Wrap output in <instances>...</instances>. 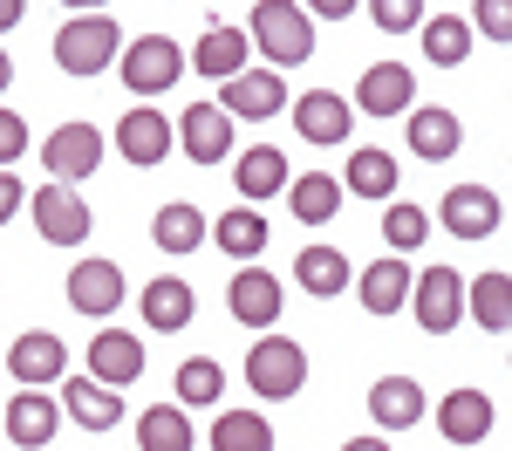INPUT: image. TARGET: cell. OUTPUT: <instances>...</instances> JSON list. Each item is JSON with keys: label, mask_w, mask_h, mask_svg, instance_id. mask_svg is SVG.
I'll return each mask as SVG.
<instances>
[{"label": "cell", "mask_w": 512, "mask_h": 451, "mask_svg": "<svg viewBox=\"0 0 512 451\" xmlns=\"http://www.w3.org/2000/svg\"><path fill=\"white\" fill-rule=\"evenodd\" d=\"M246 390H253L260 404L301 397V390H308V349L287 342V335H260V342L246 349Z\"/></svg>", "instance_id": "cell-1"}, {"label": "cell", "mask_w": 512, "mask_h": 451, "mask_svg": "<svg viewBox=\"0 0 512 451\" xmlns=\"http://www.w3.org/2000/svg\"><path fill=\"white\" fill-rule=\"evenodd\" d=\"M246 41H260V55L274 62V76H280V69H301V62L315 55V21H308V7H294V0H260Z\"/></svg>", "instance_id": "cell-2"}, {"label": "cell", "mask_w": 512, "mask_h": 451, "mask_svg": "<svg viewBox=\"0 0 512 451\" xmlns=\"http://www.w3.org/2000/svg\"><path fill=\"white\" fill-rule=\"evenodd\" d=\"M117 55H123L117 14H76V21H62V35H55V69H62V76H103Z\"/></svg>", "instance_id": "cell-3"}, {"label": "cell", "mask_w": 512, "mask_h": 451, "mask_svg": "<svg viewBox=\"0 0 512 451\" xmlns=\"http://www.w3.org/2000/svg\"><path fill=\"white\" fill-rule=\"evenodd\" d=\"M185 69L192 62H185V48L171 35H137V41H123V55H117V76L130 96H164Z\"/></svg>", "instance_id": "cell-4"}, {"label": "cell", "mask_w": 512, "mask_h": 451, "mask_svg": "<svg viewBox=\"0 0 512 451\" xmlns=\"http://www.w3.org/2000/svg\"><path fill=\"white\" fill-rule=\"evenodd\" d=\"M410 315L424 335H451L465 322V274L458 267H424L417 287H410Z\"/></svg>", "instance_id": "cell-5"}, {"label": "cell", "mask_w": 512, "mask_h": 451, "mask_svg": "<svg viewBox=\"0 0 512 451\" xmlns=\"http://www.w3.org/2000/svg\"><path fill=\"white\" fill-rule=\"evenodd\" d=\"M41 164H48V185H82V178L103 164V130H96V123H62V130L41 144Z\"/></svg>", "instance_id": "cell-6"}, {"label": "cell", "mask_w": 512, "mask_h": 451, "mask_svg": "<svg viewBox=\"0 0 512 451\" xmlns=\"http://www.w3.org/2000/svg\"><path fill=\"white\" fill-rule=\"evenodd\" d=\"M89 205H82V192H69V185H41L35 192V233L48 246H82L89 240Z\"/></svg>", "instance_id": "cell-7"}, {"label": "cell", "mask_w": 512, "mask_h": 451, "mask_svg": "<svg viewBox=\"0 0 512 451\" xmlns=\"http://www.w3.org/2000/svg\"><path fill=\"white\" fill-rule=\"evenodd\" d=\"M137 376H144V342L123 335V328H96V342H89V383L130 390Z\"/></svg>", "instance_id": "cell-8"}, {"label": "cell", "mask_w": 512, "mask_h": 451, "mask_svg": "<svg viewBox=\"0 0 512 451\" xmlns=\"http://www.w3.org/2000/svg\"><path fill=\"white\" fill-rule=\"evenodd\" d=\"M280 103H287V82L274 69H246V76H233L219 89V110L233 123H267V117H280Z\"/></svg>", "instance_id": "cell-9"}, {"label": "cell", "mask_w": 512, "mask_h": 451, "mask_svg": "<svg viewBox=\"0 0 512 451\" xmlns=\"http://www.w3.org/2000/svg\"><path fill=\"white\" fill-rule=\"evenodd\" d=\"M226 308H233V322H246V328H267L280 322V274H267V267H239L233 274V287H226Z\"/></svg>", "instance_id": "cell-10"}, {"label": "cell", "mask_w": 512, "mask_h": 451, "mask_svg": "<svg viewBox=\"0 0 512 451\" xmlns=\"http://www.w3.org/2000/svg\"><path fill=\"white\" fill-rule=\"evenodd\" d=\"M123 301V267L117 260H76L69 267V308L89 315V322H103V315H117Z\"/></svg>", "instance_id": "cell-11"}, {"label": "cell", "mask_w": 512, "mask_h": 451, "mask_svg": "<svg viewBox=\"0 0 512 451\" xmlns=\"http://www.w3.org/2000/svg\"><path fill=\"white\" fill-rule=\"evenodd\" d=\"M437 219H444L451 240H492V233H499V192H485V185H458V192H444Z\"/></svg>", "instance_id": "cell-12"}, {"label": "cell", "mask_w": 512, "mask_h": 451, "mask_svg": "<svg viewBox=\"0 0 512 451\" xmlns=\"http://www.w3.org/2000/svg\"><path fill=\"white\" fill-rule=\"evenodd\" d=\"M437 417V431H444V445H478V438H492V417H499V410H492V397H485V390H444V404L431 410Z\"/></svg>", "instance_id": "cell-13"}, {"label": "cell", "mask_w": 512, "mask_h": 451, "mask_svg": "<svg viewBox=\"0 0 512 451\" xmlns=\"http://www.w3.org/2000/svg\"><path fill=\"white\" fill-rule=\"evenodd\" d=\"M246 48H253V41H246V28H226V21H212L185 62H192L205 82H219V89H226L233 76H246Z\"/></svg>", "instance_id": "cell-14"}, {"label": "cell", "mask_w": 512, "mask_h": 451, "mask_svg": "<svg viewBox=\"0 0 512 451\" xmlns=\"http://www.w3.org/2000/svg\"><path fill=\"white\" fill-rule=\"evenodd\" d=\"M178 144H185L192 164H226V151H233V117L219 103H192L178 117Z\"/></svg>", "instance_id": "cell-15"}, {"label": "cell", "mask_w": 512, "mask_h": 451, "mask_svg": "<svg viewBox=\"0 0 512 451\" xmlns=\"http://www.w3.org/2000/svg\"><path fill=\"white\" fill-rule=\"evenodd\" d=\"M62 363H69V349H62V335H48V328H28V335H14L7 342V369L41 390V383H62Z\"/></svg>", "instance_id": "cell-16"}, {"label": "cell", "mask_w": 512, "mask_h": 451, "mask_svg": "<svg viewBox=\"0 0 512 451\" xmlns=\"http://www.w3.org/2000/svg\"><path fill=\"white\" fill-rule=\"evenodd\" d=\"M410 287H417V274H410V260H396V253L369 260V267L355 274V294H362L369 315H396V308H410Z\"/></svg>", "instance_id": "cell-17"}, {"label": "cell", "mask_w": 512, "mask_h": 451, "mask_svg": "<svg viewBox=\"0 0 512 451\" xmlns=\"http://www.w3.org/2000/svg\"><path fill=\"white\" fill-rule=\"evenodd\" d=\"M349 130H355V103H342L335 89H308L294 103V137H308V144H342Z\"/></svg>", "instance_id": "cell-18"}, {"label": "cell", "mask_w": 512, "mask_h": 451, "mask_svg": "<svg viewBox=\"0 0 512 451\" xmlns=\"http://www.w3.org/2000/svg\"><path fill=\"white\" fill-rule=\"evenodd\" d=\"M233 185L246 192V205L280 199V192L294 185V164L280 158V144H253V151H239V158H233Z\"/></svg>", "instance_id": "cell-19"}, {"label": "cell", "mask_w": 512, "mask_h": 451, "mask_svg": "<svg viewBox=\"0 0 512 451\" xmlns=\"http://www.w3.org/2000/svg\"><path fill=\"white\" fill-rule=\"evenodd\" d=\"M355 110H369V117H403V110H417V76L403 69V62H376L362 89H355Z\"/></svg>", "instance_id": "cell-20"}, {"label": "cell", "mask_w": 512, "mask_h": 451, "mask_svg": "<svg viewBox=\"0 0 512 451\" xmlns=\"http://www.w3.org/2000/svg\"><path fill=\"white\" fill-rule=\"evenodd\" d=\"M171 137H178V130H171V117H158V110H144V103H137V110L117 123V158H130V164H164V158H171Z\"/></svg>", "instance_id": "cell-21"}, {"label": "cell", "mask_w": 512, "mask_h": 451, "mask_svg": "<svg viewBox=\"0 0 512 451\" xmlns=\"http://www.w3.org/2000/svg\"><path fill=\"white\" fill-rule=\"evenodd\" d=\"M349 281H355V267H349V253H342V246H301V253H294V287H301V294L335 301Z\"/></svg>", "instance_id": "cell-22"}, {"label": "cell", "mask_w": 512, "mask_h": 451, "mask_svg": "<svg viewBox=\"0 0 512 451\" xmlns=\"http://www.w3.org/2000/svg\"><path fill=\"white\" fill-rule=\"evenodd\" d=\"M424 383L417 376H383L376 390H369V417H376V431H410L417 417H424Z\"/></svg>", "instance_id": "cell-23"}, {"label": "cell", "mask_w": 512, "mask_h": 451, "mask_svg": "<svg viewBox=\"0 0 512 451\" xmlns=\"http://www.w3.org/2000/svg\"><path fill=\"white\" fill-rule=\"evenodd\" d=\"M62 431V404L55 397H41V390H21L14 404H7V438L21 451H41L48 438Z\"/></svg>", "instance_id": "cell-24"}, {"label": "cell", "mask_w": 512, "mask_h": 451, "mask_svg": "<svg viewBox=\"0 0 512 451\" xmlns=\"http://www.w3.org/2000/svg\"><path fill=\"white\" fill-rule=\"evenodd\" d=\"M198 315V294L185 281H171V274H158V281L144 287V322L158 328V335H178V328H192Z\"/></svg>", "instance_id": "cell-25"}, {"label": "cell", "mask_w": 512, "mask_h": 451, "mask_svg": "<svg viewBox=\"0 0 512 451\" xmlns=\"http://www.w3.org/2000/svg\"><path fill=\"white\" fill-rule=\"evenodd\" d=\"M465 315L492 335H512V274H478L465 281Z\"/></svg>", "instance_id": "cell-26"}, {"label": "cell", "mask_w": 512, "mask_h": 451, "mask_svg": "<svg viewBox=\"0 0 512 451\" xmlns=\"http://www.w3.org/2000/svg\"><path fill=\"white\" fill-rule=\"evenodd\" d=\"M212 240H219V253H233V260H260L267 253V219L253 212V205H233V212H219L212 219Z\"/></svg>", "instance_id": "cell-27"}, {"label": "cell", "mask_w": 512, "mask_h": 451, "mask_svg": "<svg viewBox=\"0 0 512 451\" xmlns=\"http://www.w3.org/2000/svg\"><path fill=\"white\" fill-rule=\"evenodd\" d=\"M205 212H198L192 199H171V205H158V219H151V240L164 246V253H198L205 246Z\"/></svg>", "instance_id": "cell-28"}, {"label": "cell", "mask_w": 512, "mask_h": 451, "mask_svg": "<svg viewBox=\"0 0 512 451\" xmlns=\"http://www.w3.org/2000/svg\"><path fill=\"white\" fill-rule=\"evenodd\" d=\"M342 199H349V192H342V185H335L328 171H301V178L287 185V212H294L301 226H328Z\"/></svg>", "instance_id": "cell-29"}, {"label": "cell", "mask_w": 512, "mask_h": 451, "mask_svg": "<svg viewBox=\"0 0 512 451\" xmlns=\"http://www.w3.org/2000/svg\"><path fill=\"white\" fill-rule=\"evenodd\" d=\"M458 144H465V130H458V117L451 110H410V151L417 158H431V164H444V158H458Z\"/></svg>", "instance_id": "cell-30"}, {"label": "cell", "mask_w": 512, "mask_h": 451, "mask_svg": "<svg viewBox=\"0 0 512 451\" xmlns=\"http://www.w3.org/2000/svg\"><path fill=\"white\" fill-rule=\"evenodd\" d=\"M62 410L76 417L82 431H110V424L123 417L117 390H103V383H89V376H69V383H62Z\"/></svg>", "instance_id": "cell-31"}, {"label": "cell", "mask_w": 512, "mask_h": 451, "mask_svg": "<svg viewBox=\"0 0 512 451\" xmlns=\"http://www.w3.org/2000/svg\"><path fill=\"white\" fill-rule=\"evenodd\" d=\"M417 35H424V55H431L437 69H458V62L472 55V21H465V14H451V7H444V14H424V28H417Z\"/></svg>", "instance_id": "cell-32"}, {"label": "cell", "mask_w": 512, "mask_h": 451, "mask_svg": "<svg viewBox=\"0 0 512 451\" xmlns=\"http://www.w3.org/2000/svg\"><path fill=\"white\" fill-rule=\"evenodd\" d=\"M212 451H274L267 410H219L212 417Z\"/></svg>", "instance_id": "cell-33"}, {"label": "cell", "mask_w": 512, "mask_h": 451, "mask_svg": "<svg viewBox=\"0 0 512 451\" xmlns=\"http://www.w3.org/2000/svg\"><path fill=\"white\" fill-rule=\"evenodd\" d=\"M396 178H403V171H396L390 151H369V144H362V151H349L342 192H355V199H390V192H396Z\"/></svg>", "instance_id": "cell-34"}, {"label": "cell", "mask_w": 512, "mask_h": 451, "mask_svg": "<svg viewBox=\"0 0 512 451\" xmlns=\"http://www.w3.org/2000/svg\"><path fill=\"white\" fill-rule=\"evenodd\" d=\"M137 445L144 451H192L198 438H192V417L178 404H158V410H144L137 417Z\"/></svg>", "instance_id": "cell-35"}, {"label": "cell", "mask_w": 512, "mask_h": 451, "mask_svg": "<svg viewBox=\"0 0 512 451\" xmlns=\"http://www.w3.org/2000/svg\"><path fill=\"white\" fill-rule=\"evenodd\" d=\"M226 397V369L212 363V356H192V363L178 369V410H212Z\"/></svg>", "instance_id": "cell-36"}, {"label": "cell", "mask_w": 512, "mask_h": 451, "mask_svg": "<svg viewBox=\"0 0 512 451\" xmlns=\"http://www.w3.org/2000/svg\"><path fill=\"white\" fill-rule=\"evenodd\" d=\"M424 233H431V212H424V205L396 199L390 212H383V246H390L396 260H403V253H410V246H424Z\"/></svg>", "instance_id": "cell-37"}, {"label": "cell", "mask_w": 512, "mask_h": 451, "mask_svg": "<svg viewBox=\"0 0 512 451\" xmlns=\"http://www.w3.org/2000/svg\"><path fill=\"white\" fill-rule=\"evenodd\" d=\"M472 35H492V41H512V0H478L472 14Z\"/></svg>", "instance_id": "cell-38"}, {"label": "cell", "mask_w": 512, "mask_h": 451, "mask_svg": "<svg viewBox=\"0 0 512 451\" xmlns=\"http://www.w3.org/2000/svg\"><path fill=\"white\" fill-rule=\"evenodd\" d=\"M369 21H376V28H390V35H403V28H424V7H417V0H376V7H369Z\"/></svg>", "instance_id": "cell-39"}, {"label": "cell", "mask_w": 512, "mask_h": 451, "mask_svg": "<svg viewBox=\"0 0 512 451\" xmlns=\"http://www.w3.org/2000/svg\"><path fill=\"white\" fill-rule=\"evenodd\" d=\"M21 151H28V123L14 117V110H0V171H14Z\"/></svg>", "instance_id": "cell-40"}, {"label": "cell", "mask_w": 512, "mask_h": 451, "mask_svg": "<svg viewBox=\"0 0 512 451\" xmlns=\"http://www.w3.org/2000/svg\"><path fill=\"white\" fill-rule=\"evenodd\" d=\"M21 199H28V185H21L14 171H0V226H7V219L21 212Z\"/></svg>", "instance_id": "cell-41"}, {"label": "cell", "mask_w": 512, "mask_h": 451, "mask_svg": "<svg viewBox=\"0 0 512 451\" xmlns=\"http://www.w3.org/2000/svg\"><path fill=\"white\" fill-rule=\"evenodd\" d=\"M355 14V0H315V7H308V21H349Z\"/></svg>", "instance_id": "cell-42"}, {"label": "cell", "mask_w": 512, "mask_h": 451, "mask_svg": "<svg viewBox=\"0 0 512 451\" xmlns=\"http://www.w3.org/2000/svg\"><path fill=\"white\" fill-rule=\"evenodd\" d=\"M14 21H21V0H0V35H7Z\"/></svg>", "instance_id": "cell-43"}, {"label": "cell", "mask_w": 512, "mask_h": 451, "mask_svg": "<svg viewBox=\"0 0 512 451\" xmlns=\"http://www.w3.org/2000/svg\"><path fill=\"white\" fill-rule=\"evenodd\" d=\"M342 451H390V438H349Z\"/></svg>", "instance_id": "cell-44"}, {"label": "cell", "mask_w": 512, "mask_h": 451, "mask_svg": "<svg viewBox=\"0 0 512 451\" xmlns=\"http://www.w3.org/2000/svg\"><path fill=\"white\" fill-rule=\"evenodd\" d=\"M7 82H14V62H7V48H0V96H7Z\"/></svg>", "instance_id": "cell-45"}]
</instances>
